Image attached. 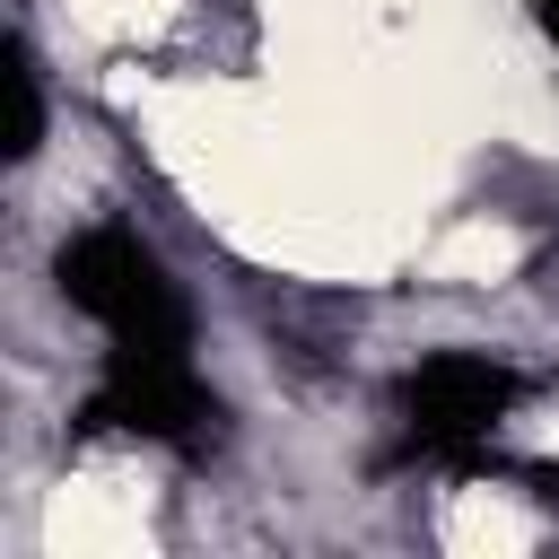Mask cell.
I'll return each instance as SVG.
<instances>
[{
    "mask_svg": "<svg viewBox=\"0 0 559 559\" xmlns=\"http://www.w3.org/2000/svg\"><path fill=\"white\" fill-rule=\"evenodd\" d=\"M52 280H61V297H70L114 349H131V358H192V306H183V288L166 280V262H157L131 227H87V236H70L61 262H52Z\"/></svg>",
    "mask_w": 559,
    "mask_h": 559,
    "instance_id": "1",
    "label": "cell"
},
{
    "mask_svg": "<svg viewBox=\"0 0 559 559\" xmlns=\"http://www.w3.org/2000/svg\"><path fill=\"white\" fill-rule=\"evenodd\" d=\"M524 402V376L498 367L489 349H437L402 376V419H411V445L419 454H480L489 428Z\"/></svg>",
    "mask_w": 559,
    "mask_h": 559,
    "instance_id": "2",
    "label": "cell"
},
{
    "mask_svg": "<svg viewBox=\"0 0 559 559\" xmlns=\"http://www.w3.org/2000/svg\"><path fill=\"white\" fill-rule=\"evenodd\" d=\"M79 428L96 437H148V445H210L218 437V393L192 376V358H105V384L87 393Z\"/></svg>",
    "mask_w": 559,
    "mask_h": 559,
    "instance_id": "3",
    "label": "cell"
},
{
    "mask_svg": "<svg viewBox=\"0 0 559 559\" xmlns=\"http://www.w3.org/2000/svg\"><path fill=\"white\" fill-rule=\"evenodd\" d=\"M9 105H17V122H9V157H35V140H44V96H35L26 52H9Z\"/></svg>",
    "mask_w": 559,
    "mask_h": 559,
    "instance_id": "4",
    "label": "cell"
},
{
    "mask_svg": "<svg viewBox=\"0 0 559 559\" xmlns=\"http://www.w3.org/2000/svg\"><path fill=\"white\" fill-rule=\"evenodd\" d=\"M542 9V26H550V44H559V0H533Z\"/></svg>",
    "mask_w": 559,
    "mask_h": 559,
    "instance_id": "5",
    "label": "cell"
}]
</instances>
